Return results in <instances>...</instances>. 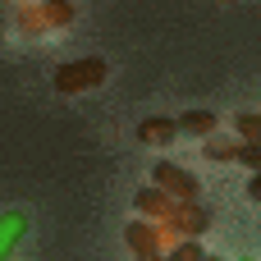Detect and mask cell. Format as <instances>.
I'll use <instances>...</instances> for the list:
<instances>
[{
	"mask_svg": "<svg viewBox=\"0 0 261 261\" xmlns=\"http://www.w3.org/2000/svg\"><path fill=\"white\" fill-rule=\"evenodd\" d=\"M106 73H110V64H106L101 55H83V60H69V64L55 73V92H87V87L106 83Z\"/></svg>",
	"mask_w": 261,
	"mask_h": 261,
	"instance_id": "obj_1",
	"label": "cell"
},
{
	"mask_svg": "<svg viewBox=\"0 0 261 261\" xmlns=\"http://www.w3.org/2000/svg\"><path fill=\"white\" fill-rule=\"evenodd\" d=\"M133 206H138V216H147L151 225H165V220H170V211H174V197H170L165 188H156V184H147V188H138V197H133Z\"/></svg>",
	"mask_w": 261,
	"mask_h": 261,
	"instance_id": "obj_6",
	"label": "cell"
},
{
	"mask_svg": "<svg viewBox=\"0 0 261 261\" xmlns=\"http://www.w3.org/2000/svg\"><path fill=\"white\" fill-rule=\"evenodd\" d=\"M211 252L197 243V239H174V248L165 252V261H206Z\"/></svg>",
	"mask_w": 261,
	"mask_h": 261,
	"instance_id": "obj_9",
	"label": "cell"
},
{
	"mask_svg": "<svg viewBox=\"0 0 261 261\" xmlns=\"http://www.w3.org/2000/svg\"><path fill=\"white\" fill-rule=\"evenodd\" d=\"M174 133H179V119H165V115H147V119L138 124V142H147V147L174 142Z\"/></svg>",
	"mask_w": 261,
	"mask_h": 261,
	"instance_id": "obj_7",
	"label": "cell"
},
{
	"mask_svg": "<svg viewBox=\"0 0 261 261\" xmlns=\"http://www.w3.org/2000/svg\"><path fill=\"white\" fill-rule=\"evenodd\" d=\"M248 197H252V202H261V174H252V179H248Z\"/></svg>",
	"mask_w": 261,
	"mask_h": 261,
	"instance_id": "obj_13",
	"label": "cell"
},
{
	"mask_svg": "<svg viewBox=\"0 0 261 261\" xmlns=\"http://www.w3.org/2000/svg\"><path fill=\"white\" fill-rule=\"evenodd\" d=\"M239 165H248L252 174H261V147L257 142H239Z\"/></svg>",
	"mask_w": 261,
	"mask_h": 261,
	"instance_id": "obj_12",
	"label": "cell"
},
{
	"mask_svg": "<svg viewBox=\"0 0 261 261\" xmlns=\"http://www.w3.org/2000/svg\"><path fill=\"white\" fill-rule=\"evenodd\" d=\"M216 128V110H188V115H179V133H211Z\"/></svg>",
	"mask_w": 261,
	"mask_h": 261,
	"instance_id": "obj_8",
	"label": "cell"
},
{
	"mask_svg": "<svg viewBox=\"0 0 261 261\" xmlns=\"http://www.w3.org/2000/svg\"><path fill=\"white\" fill-rule=\"evenodd\" d=\"M234 128H239V142H257V147H261V115H257V110L234 115Z\"/></svg>",
	"mask_w": 261,
	"mask_h": 261,
	"instance_id": "obj_10",
	"label": "cell"
},
{
	"mask_svg": "<svg viewBox=\"0 0 261 261\" xmlns=\"http://www.w3.org/2000/svg\"><path fill=\"white\" fill-rule=\"evenodd\" d=\"M206 261H220V257H206Z\"/></svg>",
	"mask_w": 261,
	"mask_h": 261,
	"instance_id": "obj_15",
	"label": "cell"
},
{
	"mask_svg": "<svg viewBox=\"0 0 261 261\" xmlns=\"http://www.w3.org/2000/svg\"><path fill=\"white\" fill-rule=\"evenodd\" d=\"M28 239V211L23 206H9L0 211V261H9Z\"/></svg>",
	"mask_w": 261,
	"mask_h": 261,
	"instance_id": "obj_5",
	"label": "cell"
},
{
	"mask_svg": "<svg viewBox=\"0 0 261 261\" xmlns=\"http://www.w3.org/2000/svg\"><path fill=\"white\" fill-rule=\"evenodd\" d=\"M151 184L165 188L174 202H197V193H202V179H197L193 170L174 165V161H156V165H151Z\"/></svg>",
	"mask_w": 261,
	"mask_h": 261,
	"instance_id": "obj_2",
	"label": "cell"
},
{
	"mask_svg": "<svg viewBox=\"0 0 261 261\" xmlns=\"http://www.w3.org/2000/svg\"><path fill=\"white\" fill-rule=\"evenodd\" d=\"M206 161H239V142H206Z\"/></svg>",
	"mask_w": 261,
	"mask_h": 261,
	"instance_id": "obj_11",
	"label": "cell"
},
{
	"mask_svg": "<svg viewBox=\"0 0 261 261\" xmlns=\"http://www.w3.org/2000/svg\"><path fill=\"white\" fill-rule=\"evenodd\" d=\"M142 261H165V257H142Z\"/></svg>",
	"mask_w": 261,
	"mask_h": 261,
	"instance_id": "obj_14",
	"label": "cell"
},
{
	"mask_svg": "<svg viewBox=\"0 0 261 261\" xmlns=\"http://www.w3.org/2000/svg\"><path fill=\"white\" fill-rule=\"evenodd\" d=\"M124 243L133 248V257H165V225H151V220H133L124 229Z\"/></svg>",
	"mask_w": 261,
	"mask_h": 261,
	"instance_id": "obj_4",
	"label": "cell"
},
{
	"mask_svg": "<svg viewBox=\"0 0 261 261\" xmlns=\"http://www.w3.org/2000/svg\"><path fill=\"white\" fill-rule=\"evenodd\" d=\"M174 229V239H202L211 229V211L202 202H174L170 220H165V234Z\"/></svg>",
	"mask_w": 261,
	"mask_h": 261,
	"instance_id": "obj_3",
	"label": "cell"
}]
</instances>
